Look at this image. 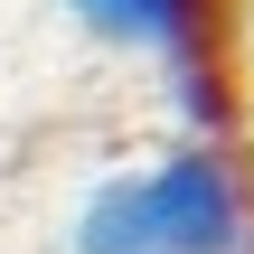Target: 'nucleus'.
<instances>
[{"mask_svg":"<svg viewBox=\"0 0 254 254\" xmlns=\"http://www.w3.org/2000/svg\"><path fill=\"white\" fill-rule=\"evenodd\" d=\"M75 19L94 38L123 47H160L170 66H189L198 113H217V38H226V0H75Z\"/></svg>","mask_w":254,"mask_h":254,"instance_id":"2","label":"nucleus"},{"mask_svg":"<svg viewBox=\"0 0 254 254\" xmlns=\"http://www.w3.org/2000/svg\"><path fill=\"white\" fill-rule=\"evenodd\" d=\"M123 189H132V236H141V254H236V236H245V179L207 141L198 151H170L160 170H141Z\"/></svg>","mask_w":254,"mask_h":254,"instance_id":"1","label":"nucleus"}]
</instances>
